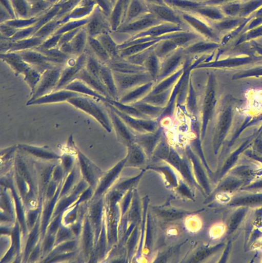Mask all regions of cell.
<instances>
[{
    "instance_id": "cell-9",
    "label": "cell",
    "mask_w": 262,
    "mask_h": 263,
    "mask_svg": "<svg viewBox=\"0 0 262 263\" xmlns=\"http://www.w3.org/2000/svg\"><path fill=\"white\" fill-rule=\"evenodd\" d=\"M187 58L183 48H178L173 53L161 61L159 73L155 83H157L175 72L183 67Z\"/></svg>"
},
{
    "instance_id": "cell-54",
    "label": "cell",
    "mask_w": 262,
    "mask_h": 263,
    "mask_svg": "<svg viewBox=\"0 0 262 263\" xmlns=\"http://www.w3.org/2000/svg\"><path fill=\"white\" fill-rule=\"evenodd\" d=\"M262 201V195H253L234 201V204H256Z\"/></svg>"
},
{
    "instance_id": "cell-61",
    "label": "cell",
    "mask_w": 262,
    "mask_h": 263,
    "mask_svg": "<svg viewBox=\"0 0 262 263\" xmlns=\"http://www.w3.org/2000/svg\"><path fill=\"white\" fill-rule=\"evenodd\" d=\"M47 1H49L52 4H53L58 2L59 0H47Z\"/></svg>"
},
{
    "instance_id": "cell-31",
    "label": "cell",
    "mask_w": 262,
    "mask_h": 263,
    "mask_svg": "<svg viewBox=\"0 0 262 263\" xmlns=\"http://www.w3.org/2000/svg\"><path fill=\"white\" fill-rule=\"evenodd\" d=\"M85 26L82 27L69 42L72 46L73 55L78 56L84 52L86 50L88 34Z\"/></svg>"
},
{
    "instance_id": "cell-19",
    "label": "cell",
    "mask_w": 262,
    "mask_h": 263,
    "mask_svg": "<svg viewBox=\"0 0 262 263\" xmlns=\"http://www.w3.org/2000/svg\"><path fill=\"white\" fill-rule=\"evenodd\" d=\"M164 134L163 127L159 126L155 132L135 135L134 142L148 152H150L156 147Z\"/></svg>"
},
{
    "instance_id": "cell-3",
    "label": "cell",
    "mask_w": 262,
    "mask_h": 263,
    "mask_svg": "<svg viewBox=\"0 0 262 263\" xmlns=\"http://www.w3.org/2000/svg\"><path fill=\"white\" fill-rule=\"evenodd\" d=\"M64 66L58 65L47 69L42 74L34 91L27 101H31L53 91L59 80Z\"/></svg>"
},
{
    "instance_id": "cell-46",
    "label": "cell",
    "mask_w": 262,
    "mask_h": 263,
    "mask_svg": "<svg viewBox=\"0 0 262 263\" xmlns=\"http://www.w3.org/2000/svg\"><path fill=\"white\" fill-rule=\"evenodd\" d=\"M38 18V16L26 18H15L8 20L4 23L19 30L34 25L37 22Z\"/></svg>"
},
{
    "instance_id": "cell-43",
    "label": "cell",
    "mask_w": 262,
    "mask_h": 263,
    "mask_svg": "<svg viewBox=\"0 0 262 263\" xmlns=\"http://www.w3.org/2000/svg\"><path fill=\"white\" fill-rule=\"evenodd\" d=\"M62 25L59 20L54 18L42 26L33 35L45 40L53 35Z\"/></svg>"
},
{
    "instance_id": "cell-29",
    "label": "cell",
    "mask_w": 262,
    "mask_h": 263,
    "mask_svg": "<svg viewBox=\"0 0 262 263\" xmlns=\"http://www.w3.org/2000/svg\"><path fill=\"white\" fill-rule=\"evenodd\" d=\"M184 70L185 66L184 64L183 67L175 72L155 83L149 94H156L172 88L183 73Z\"/></svg>"
},
{
    "instance_id": "cell-32",
    "label": "cell",
    "mask_w": 262,
    "mask_h": 263,
    "mask_svg": "<svg viewBox=\"0 0 262 263\" xmlns=\"http://www.w3.org/2000/svg\"><path fill=\"white\" fill-rule=\"evenodd\" d=\"M87 44L90 52L100 62L106 64L110 60V57L96 37L88 35Z\"/></svg>"
},
{
    "instance_id": "cell-17",
    "label": "cell",
    "mask_w": 262,
    "mask_h": 263,
    "mask_svg": "<svg viewBox=\"0 0 262 263\" xmlns=\"http://www.w3.org/2000/svg\"><path fill=\"white\" fill-rule=\"evenodd\" d=\"M0 58L10 66L16 76L23 74L25 76L33 67L24 60L18 52L1 53Z\"/></svg>"
},
{
    "instance_id": "cell-47",
    "label": "cell",
    "mask_w": 262,
    "mask_h": 263,
    "mask_svg": "<svg viewBox=\"0 0 262 263\" xmlns=\"http://www.w3.org/2000/svg\"><path fill=\"white\" fill-rule=\"evenodd\" d=\"M52 5L47 0L29 3V17L40 16L47 11Z\"/></svg>"
},
{
    "instance_id": "cell-16",
    "label": "cell",
    "mask_w": 262,
    "mask_h": 263,
    "mask_svg": "<svg viewBox=\"0 0 262 263\" xmlns=\"http://www.w3.org/2000/svg\"><path fill=\"white\" fill-rule=\"evenodd\" d=\"M83 94L72 91L65 89H61L53 91L46 95L31 101H27V106L32 105H39L44 104H51L68 101L70 99L77 97L85 96Z\"/></svg>"
},
{
    "instance_id": "cell-51",
    "label": "cell",
    "mask_w": 262,
    "mask_h": 263,
    "mask_svg": "<svg viewBox=\"0 0 262 263\" xmlns=\"http://www.w3.org/2000/svg\"><path fill=\"white\" fill-rule=\"evenodd\" d=\"M62 34H53L46 39L38 47L33 48L47 50L58 47Z\"/></svg>"
},
{
    "instance_id": "cell-10",
    "label": "cell",
    "mask_w": 262,
    "mask_h": 263,
    "mask_svg": "<svg viewBox=\"0 0 262 263\" xmlns=\"http://www.w3.org/2000/svg\"><path fill=\"white\" fill-rule=\"evenodd\" d=\"M86 28L89 36L96 37L104 33H112L109 17L96 5Z\"/></svg>"
},
{
    "instance_id": "cell-23",
    "label": "cell",
    "mask_w": 262,
    "mask_h": 263,
    "mask_svg": "<svg viewBox=\"0 0 262 263\" xmlns=\"http://www.w3.org/2000/svg\"><path fill=\"white\" fill-rule=\"evenodd\" d=\"M63 89L69 90L102 101L103 103L107 102L108 99H109L102 95L85 82L78 79L72 81Z\"/></svg>"
},
{
    "instance_id": "cell-52",
    "label": "cell",
    "mask_w": 262,
    "mask_h": 263,
    "mask_svg": "<svg viewBox=\"0 0 262 263\" xmlns=\"http://www.w3.org/2000/svg\"><path fill=\"white\" fill-rule=\"evenodd\" d=\"M35 33L34 25L19 29L16 33L10 39L13 41H17L28 38Z\"/></svg>"
},
{
    "instance_id": "cell-64",
    "label": "cell",
    "mask_w": 262,
    "mask_h": 263,
    "mask_svg": "<svg viewBox=\"0 0 262 263\" xmlns=\"http://www.w3.org/2000/svg\"><path fill=\"white\" fill-rule=\"evenodd\" d=\"M196 1H197V2H203L206 0H195Z\"/></svg>"
},
{
    "instance_id": "cell-14",
    "label": "cell",
    "mask_w": 262,
    "mask_h": 263,
    "mask_svg": "<svg viewBox=\"0 0 262 263\" xmlns=\"http://www.w3.org/2000/svg\"><path fill=\"white\" fill-rule=\"evenodd\" d=\"M104 104L117 138L128 145L134 143L135 135L110 107Z\"/></svg>"
},
{
    "instance_id": "cell-7",
    "label": "cell",
    "mask_w": 262,
    "mask_h": 263,
    "mask_svg": "<svg viewBox=\"0 0 262 263\" xmlns=\"http://www.w3.org/2000/svg\"><path fill=\"white\" fill-rule=\"evenodd\" d=\"M104 103L110 107L131 130L137 134L155 132L160 126L156 120L133 117L119 111L108 102Z\"/></svg>"
},
{
    "instance_id": "cell-50",
    "label": "cell",
    "mask_w": 262,
    "mask_h": 263,
    "mask_svg": "<svg viewBox=\"0 0 262 263\" xmlns=\"http://www.w3.org/2000/svg\"><path fill=\"white\" fill-rule=\"evenodd\" d=\"M19 147L22 150L38 157L45 158H53L56 157V155L55 154L44 150L40 148L26 144H19Z\"/></svg>"
},
{
    "instance_id": "cell-38",
    "label": "cell",
    "mask_w": 262,
    "mask_h": 263,
    "mask_svg": "<svg viewBox=\"0 0 262 263\" xmlns=\"http://www.w3.org/2000/svg\"><path fill=\"white\" fill-rule=\"evenodd\" d=\"M107 102L110 104L119 111L129 116L137 118L149 119L141 113L131 104L123 103L118 100L111 98L108 99Z\"/></svg>"
},
{
    "instance_id": "cell-6",
    "label": "cell",
    "mask_w": 262,
    "mask_h": 263,
    "mask_svg": "<svg viewBox=\"0 0 262 263\" xmlns=\"http://www.w3.org/2000/svg\"><path fill=\"white\" fill-rule=\"evenodd\" d=\"M112 71L119 95L120 93L124 94L148 82L153 81L147 72L138 73H122Z\"/></svg>"
},
{
    "instance_id": "cell-27",
    "label": "cell",
    "mask_w": 262,
    "mask_h": 263,
    "mask_svg": "<svg viewBox=\"0 0 262 263\" xmlns=\"http://www.w3.org/2000/svg\"><path fill=\"white\" fill-rule=\"evenodd\" d=\"M75 79L83 81L102 95L107 98H110L106 88L100 80L90 74L85 67L78 73Z\"/></svg>"
},
{
    "instance_id": "cell-63",
    "label": "cell",
    "mask_w": 262,
    "mask_h": 263,
    "mask_svg": "<svg viewBox=\"0 0 262 263\" xmlns=\"http://www.w3.org/2000/svg\"><path fill=\"white\" fill-rule=\"evenodd\" d=\"M111 3H112V4L113 5H113L115 4V3L116 2V0H111Z\"/></svg>"
},
{
    "instance_id": "cell-25",
    "label": "cell",
    "mask_w": 262,
    "mask_h": 263,
    "mask_svg": "<svg viewBox=\"0 0 262 263\" xmlns=\"http://www.w3.org/2000/svg\"><path fill=\"white\" fill-rule=\"evenodd\" d=\"M185 70L179 78L178 80L175 83L174 86H173L172 92L169 98V100L166 105V106L164 108V110L160 117L156 120L160 124L162 120L172 118L174 113L175 107L176 104V99L177 95L180 87V85L182 83V82L184 79L185 75V65L184 63Z\"/></svg>"
},
{
    "instance_id": "cell-18",
    "label": "cell",
    "mask_w": 262,
    "mask_h": 263,
    "mask_svg": "<svg viewBox=\"0 0 262 263\" xmlns=\"http://www.w3.org/2000/svg\"><path fill=\"white\" fill-rule=\"evenodd\" d=\"M96 5L93 0H81L70 12L59 20L62 25L70 20L82 19L90 16Z\"/></svg>"
},
{
    "instance_id": "cell-48",
    "label": "cell",
    "mask_w": 262,
    "mask_h": 263,
    "mask_svg": "<svg viewBox=\"0 0 262 263\" xmlns=\"http://www.w3.org/2000/svg\"><path fill=\"white\" fill-rule=\"evenodd\" d=\"M16 18L29 17V2L27 0H11Z\"/></svg>"
},
{
    "instance_id": "cell-4",
    "label": "cell",
    "mask_w": 262,
    "mask_h": 263,
    "mask_svg": "<svg viewBox=\"0 0 262 263\" xmlns=\"http://www.w3.org/2000/svg\"><path fill=\"white\" fill-rule=\"evenodd\" d=\"M87 53L85 52L78 56H72L64 66L58 83L53 91L63 89L72 81L75 80L78 73L86 65Z\"/></svg>"
},
{
    "instance_id": "cell-45",
    "label": "cell",
    "mask_w": 262,
    "mask_h": 263,
    "mask_svg": "<svg viewBox=\"0 0 262 263\" xmlns=\"http://www.w3.org/2000/svg\"><path fill=\"white\" fill-rule=\"evenodd\" d=\"M90 16L79 20H70L63 24L54 34H62L65 32L85 26L89 22Z\"/></svg>"
},
{
    "instance_id": "cell-1",
    "label": "cell",
    "mask_w": 262,
    "mask_h": 263,
    "mask_svg": "<svg viewBox=\"0 0 262 263\" xmlns=\"http://www.w3.org/2000/svg\"><path fill=\"white\" fill-rule=\"evenodd\" d=\"M100 101L89 96H77L72 98L67 102L78 109L89 115L94 118L108 133L112 129V124L106 108L99 102Z\"/></svg>"
},
{
    "instance_id": "cell-33",
    "label": "cell",
    "mask_w": 262,
    "mask_h": 263,
    "mask_svg": "<svg viewBox=\"0 0 262 263\" xmlns=\"http://www.w3.org/2000/svg\"><path fill=\"white\" fill-rule=\"evenodd\" d=\"M131 104L148 118L153 120L158 119L165 108L157 106L142 101H139Z\"/></svg>"
},
{
    "instance_id": "cell-39",
    "label": "cell",
    "mask_w": 262,
    "mask_h": 263,
    "mask_svg": "<svg viewBox=\"0 0 262 263\" xmlns=\"http://www.w3.org/2000/svg\"><path fill=\"white\" fill-rule=\"evenodd\" d=\"M161 40H155L146 42L134 44L127 46L119 50L120 57L123 58H126L147 49Z\"/></svg>"
},
{
    "instance_id": "cell-49",
    "label": "cell",
    "mask_w": 262,
    "mask_h": 263,
    "mask_svg": "<svg viewBox=\"0 0 262 263\" xmlns=\"http://www.w3.org/2000/svg\"><path fill=\"white\" fill-rule=\"evenodd\" d=\"M156 44V43L142 51L124 59L133 64L143 66L145 61L154 51Z\"/></svg>"
},
{
    "instance_id": "cell-5",
    "label": "cell",
    "mask_w": 262,
    "mask_h": 263,
    "mask_svg": "<svg viewBox=\"0 0 262 263\" xmlns=\"http://www.w3.org/2000/svg\"><path fill=\"white\" fill-rule=\"evenodd\" d=\"M178 11L192 30L207 40L214 42L217 39V34L208 24V21L192 12Z\"/></svg>"
},
{
    "instance_id": "cell-40",
    "label": "cell",
    "mask_w": 262,
    "mask_h": 263,
    "mask_svg": "<svg viewBox=\"0 0 262 263\" xmlns=\"http://www.w3.org/2000/svg\"><path fill=\"white\" fill-rule=\"evenodd\" d=\"M172 88L156 94H148L140 101L157 106L165 107L169 100Z\"/></svg>"
},
{
    "instance_id": "cell-44",
    "label": "cell",
    "mask_w": 262,
    "mask_h": 263,
    "mask_svg": "<svg viewBox=\"0 0 262 263\" xmlns=\"http://www.w3.org/2000/svg\"><path fill=\"white\" fill-rule=\"evenodd\" d=\"M186 111L193 117H196L197 114V102L196 93L190 79L188 92L185 104Z\"/></svg>"
},
{
    "instance_id": "cell-2",
    "label": "cell",
    "mask_w": 262,
    "mask_h": 263,
    "mask_svg": "<svg viewBox=\"0 0 262 263\" xmlns=\"http://www.w3.org/2000/svg\"><path fill=\"white\" fill-rule=\"evenodd\" d=\"M161 23L163 22L149 12L133 21L123 24L111 34L119 37L120 41L119 44H120L127 41L130 37Z\"/></svg>"
},
{
    "instance_id": "cell-28",
    "label": "cell",
    "mask_w": 262,
    "mask_h": 263,
    "mask_svg": "<svg viewBox=\"0 0 262 263\" xmlns=\"http://www.w3.org/2000/svg\"><path fill=\"white\" fill-rule=\"evenodd\" d=\"M202 38L203 37L200 35L191 30L173 32L171 34L170 37L179 48H183Z\"/></svg>"
},
{
    "instance_id": "cell-58",
    "label": "cell",
    "mask_w": 262,
    "mask_h": 263,
    "mask_svg": "<svg viewBox=\"0 0 262 263\" xmlns=\"http://www.w3.org/2000/svg\"><path fill=\"white\" fill-rule=\"evenodd\" d=\"M12 19L9 13L2 7L0 8V20L1 23L5 22L6 21Z\"/></svg>"
},
{
    "instance_id": "cell-12",
    "label": "cell",
    "mask_w": 262,
    "mask_h": 263,
    "mask_svg": "<svg viewBox=\"0 0 262 263\" xmlns=\"http://www.w3.org/2000/svg\"><path fill=\"white\" fill-rule=\"evenodd\" d=\"M44 40L34 35L17 41L1 36V53L18 52L33 49L39 46Z\"/></svg>"
},
{
    "instance_id": "cell-20",
    "label": "cell",
    "mask_w": 262,
    "mask_h": 263,
    "mask_svg": "<svg viewBox=\"0 0 262 263\" xmlns=\"http://www.w3.org/2000/svg\"><path fill=\"white\" fill-rule=\"evenodd\" d=\"M155 84L154 82L150 81L139 85L123 94L118 101L128 104L139 101L150 93Z\"/></svg>"
},
{
    "instance_id": "cell-34",
    "label": "cell",
    "mask_w": 262,
    "mask_h": 263,
    "mask_svg": "<svg viewBox=\"0 0 262 263\" xmlns=\"http://www.w3.org/2000/svg\"><path fill=\"white\" fill-rule=\"evenodd\" d=\"M190 12L196 14L211 22L219 20L221 17V14L214 6L205 5L203 3Z\"/></svg>"
},
{
    "instance_id": "cell-60",
    "label": "cell",
    "mask_w": 262,
    "mask_h": 263,
    "mask_svg": "<svg viewBox=\"0 0 262 263\" xmlns=\"http://www.w3.org/2000/svg\"><path fill=\"white\" fill-rule=\"evenodd\" d=\"M122 1L123 2V5H124V13H125L124 20H125L127 10L128 7L129 5V3H130L131 0H122Z\"/></svg>"
},
{
    "instance_id": "cell-53",
    "label": "cell",
    "mask_w": 262,
    "mask_h": 263,
    "mask_svg": "<svg viewBox=\"0 0 262 263\" xmlns=\"http://www.w3.org/2000/svg\"><path fill=\"white\" fill-rule=\"evenodd\" d=\"M18 31V29L4 23H1V36L11 39Z\"/></svg>"
},
{
    "instance_id": "cell-35",
    "label": "cell",
    "mask_w": 262,
    "mask_h": 263,
    "mask_svg": "<svg viewBox=\"0 0 262 263\" xmlns=\"http://www.w3.org/2000/svg\"><path fill=\"white\" fill-rule=\"evenodd\" d=\"M124 8L122 0H116L109 16L112 32L115 31L124 21Z\"/></svg>"
},
{
    "instance_id": "cell-36",
    "label": "cell",
    "mask_w": 262,
    "mask_h": 263,
    "mask_svg": "<svg viewBox=\"0 0 262 263\" xmlns=\"http://www.w3.org/2000/svg\"><path fill=\"white\" fill-rule=\"evenodd\" d=\"M178 48L171 39H164L156 43L154 52L162 61Z\"/></svg>"
},
{
    "instance_id": "cell-26",
    "label": "cell",
    "mask_w": 262,
    "mask_h": 263,
    "mask_svg": "<svg viewBox=\"0 0 262 263\" xmlns=\"http://www.w3.org/2000/svg\"><path fill=\"white\" fill-rule=\"evenodd\" d=\"M149 12L148 4L144 0H131L123 24L133 21Z\"/></svg>"
},
{
    "instance_id": "cell-37",
    "label": "cell",
    "mask_w": 262,
    "mask_h": 263,
    "mask_svg": "<svg viewBox=\"0 0 262 263\" xmlns=\"http://www.w3.org/2000/svg\"><path fill=\"white\" fill-rule=\"evenodd\" d=\"M160 63V60L153 51L148 57L143 64V66L145 68L146 71L151 77L155 83L156 82L159 73Z\"/></svg>"
},
{
    "instance_id": "cell-42",
    "label": "cell",
    "mask_w": 262,
    "mask_h": 263,
    "mask_svg": "<svg viewBox=\"0 0 262 263\" xmlns=\"http://www.w3.org/2000/svg\"><path fill=\"white\" fill-rule=\"evenodd\" d=\"M165 3L175 9L190 12L201 4L195 0H164Z\"/></svg>"
},
{
    "instance_id": "cell-55",
    "label": "cell",
    "mask_w": 262,
    "mask_h": 263,
    "mask_svg": "<svg viewBox=\"0 0 262 263\" xmlns=\"http://www.w3.org/2000/svg\"><path fill=\"white\" fill-rule=\"evenodd\" d=\"M102 11L109 17L113 5L111 0H93Z\"/></svg>"
},
{
    "instance_id": "cell-57",
    "label": "cell",
    "mask_w": 262,
    "mask_h": 263,
    "mask_svg": "<svg viewBox=\"0 0 262 263\" xmlns=\"http://www.w3.org/2000/svg\"><path fill=\"white\" fill-rule=\"evenodd\" d=\"M0 1L1 6L9 13L12 19L16 18L11 0H0Z\"/></svg>"
},
{
    "instance_id": "cell-21",
    "label": "cell",
    "mask_w": 262,
    "mask_h": 263,
    "mask_svg": "<svg viewBox=\"0 0 262 263\" xmlns=\"http://www.w3.org/2000/svg\"><path fill=\"white\" fill-rule=\"evenodd\" d=\"M106 64L112 71L122 73H138L147 72L143 66L133 64L121 57L110 59Z\"/></svg>"
},
{
    "instance_id": "cell-62",
    "label": "cell",
    "mask_w": 262,
    "mask_h": 263,
    "mask_svg": "<svg viewBox=\"0 0 262 263\" xmlns=\"http://www.w3.org/2000/svg\"><path fill=\"white\" fill-rule=\"evenodd\" d=\"M29 3L34 2L36 1H44V0H27Z\"/></svg>"
},
{
    "instance_id": "cell-13",
    "label": "cell",
    "mask_w": 262,
    "mask_h": 263,
    "mask_svg": "<svg viewBox=\"0 0 262 263\" xmlns=\"http://www.w3.org/2000/svg\"><path fill=\"white\" fill-rule=\"evenodd\" d=\"M18 52L25 61L41 73L47 69L54 68L58 65L51 58L34 49L25 50Z\"/></svg>"
},
{
    "instance_id": "cell-8",
    "label": "cell",
    "mask_w": 262,
    "mask_h": 263,
    "mask_svg": "<svg viewBox=\"0 0 262 263\" xmlns=\"http://www.w3.org/2000/svg\"><path fill=\"white\" fill-rule=\"evenodd\" d=\"M148 6L149 11L161 22L175 24L182 26L188 30H191L185 22L179 12L166 4H148Z\"/></svg>"
},
{
    "instance_id": "cell-30",
    "label": "cell",
    "mask_w": 262,
    "mask_h": 263,
    "mask_svg": "<svg viewBox=\"0 0 262 263\" xmlns=\"http://www.w3.org/2000/svg\"><path fill=\"white\" fill-rule=\"evenodd\" d=\"M96 37L104 47L112 59L120 58L118 43L114 40L111 33H102Z\"/></svg>"
},
{
    "instance_id": "cell-24",
    "label": "cell",
    "mask_w": 262,
    "mask_h": 263,
    "mask_svg": "<svg viewBox=\"0 0 262 263\" xmlns=\"http://www.w3.org/2000/svg\"><path fill=\"white\" fill-rule=\"evenodd\" d=\"M217 47V45L214 42L202 38L184 48V52L187 55L197 57L204 55Z\"/></svg>"
},
{
    "instance_id": "cell-59",
    "label": "cell",
    "mask_w": 262,
    "mask_h": 263,
    "mask_svg": "<svg viewBox=\"0 0 262 263\" xmlns=\"http://www.w3.org/2000/svg\"><path fill=\"white\" fill-rule=\"evenodd\" d=\"M147 4L163 5L166 4L164 0H144Z\"/></svg>"
},
{
    "instance_id": "cell-15",
    "label": "cell",
    "mask_w": 262,
    "mask_h": 263,
    "mask_svg": "<svg viewBox=\"0 0 262 263\" xmlns=\"http://www.w3.org/2000/svg\"><path fill=\"white\" fill-rule=\"evenodd\" d=\"M186 30L188 29L180 26L163 22L154 25L149 28L130 37L125 42L131 41L143 37H151L154 39L163 38L166 37L168 34Z\"/></svg>"
},
{
    "instance_id": "cell-22",
    "label": "cell",
    "mask_w": 262,
    "mask_h": 263,
    "mask_svg": "<svg viewBox=\"0 0 262 263\" xmlns=\"http://www.w3.org/2000/svg\"><path fill=\"white\" fill-rule=\"evenodd\" d=\"M99 79L106 88L110 98L118 100L119 95L115 82L113 71L105 64H102L100 67Z\"/></svg>"
},
{
    "instance_id": "cell-41",
    "label": "cell",
    "mask_w": 262,
    "mask_h": 263,
    "mask_svg": "<svg viewBox=\"0 0 262 263\" xmlns=\"http://www.w3.org/2000/svg\"><path fill=\"white\" fill-rule=\"evenodd\" d=\"M34 49L42 52L44 54L51 58L57 64L63 66L65 65L67 61L71 57L74 56L65 53L62 51L58 47L47 50Z\"/></svg>"
},
{
    "instance_id": "cell-56",
    "label": "cell",
    "mask_w": 262,
    "mask_h": 263,
    "mask_svg": "<svg viewBox=\"0 0 262 263\" xmlns=\"http://www.w3.org/2000/svg\"><path fill=\"white\" fill-rule=\"evenodd\" d=\"M82 27L65 32L62 34L58 47L64 43L70 42Z\"/></svg>"
},
{
    "instance_id": "cell-11",
    "label": "cell",
    "mask_w": 262,
    "mask_h": 263,
    "mask_svg": "<svg viewBox=\"0 0 262 263\" xmlns=\"http://www.w3.org/2000/svg\"><path fill=\"white\" fill-rule=\"evenodd\" d=\"M215 102L214 79L213 76L211 75L208 79L202 107L201 124L200 129L201 138L205 136L207 125L212 116Z\"/></svg>"
}]
</instances>
